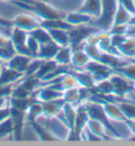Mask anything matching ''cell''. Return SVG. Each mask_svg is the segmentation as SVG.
<instances>
[{"label":"cell","mask_w":135,"mask_h":146,"mask_svg":"<svg viewBox=\"0 0 135 146\" xmlns=\"http://www.w3.org/2000/svg\"><path fill=\"white\" fill-rule=\"evenodd\" d=\"M14 4L22 7V9H26L32 11L37 16L38 18L42 20H52V19H59V18H65L67 13L59 11L58 9L54 7L50 3H47L44 0L40 1H36L34 0L33 3H26V2H20V1H16Z\"/></svg>","instance_id":"obj_1"},{"label":"cell","mask_w":135,"mask_h":146,"mask_svg":"<svg viewBox=\"0 0 135 146\" xmlns=\"http://www.w3.org/2000/svg\"><path fill=\"white\" fill-rule=\"evenodd\" d=\"M95 26L92 23L89 25H82V26L74 27L73 29L69 31V37H70V46L72 49L78 47V46H82L84 47V41L88 38L92 33H94L95 31H97Z\"/></svg>","instance_id":"obj_2"},{"label":"cell","mask_w":135,"mask_h":146,"mask_svg":"<svg viewBox=\"0 0 135 146\" xmlns=\"http://www.w3.org/2000/svg\"><path fill=\"white\" fill-rule=\"evenodd\" d=\"M28 37H29V32L16 28V27H12L11 32H10V39H11L12 44H14L16 52L23 55H28L30 57H33L26 44Z\"/></svg>","instance_id":"obj_3"},{"label":"cell","mask_w":135,"mask_h":146,"mask_svg":"<svg viewBox=\"0 0 135 146\" xmlns=\"http://www.w3.org/2000/svg\"><path fill=\"white\" fill-rule=\"evenodd\" d=\"M102 108L106 113V117L111 124L113 123H124L126 117L121 111L118 103L115 100H101Z\"/></svg>","instance_id":"obj_4"},{"label":"cell","mask_w":135,"mask_h":146,"mask_svg":"<svg viewBox=\"0 0 135 146\" xmlns=\"http://www.w3.org/2000/svg\"><path fill=\"white\" fill-rule=\"evenodd\" d=\"M12 22H13V27L24 30L26 32H31L41 26V20L37 16L26 14V13L16 15L12 19Z\"/></svg>","instance_id":"obj_5"},{"label":"cell","mask_w":135,"mask_h":146,"mask_svg":"<svg viewBox=\"0 0 135 146\" xmlns=\"http://www.w3.org/2000/svg\"><path fill=\"white\" fill-rule=\"evenodd\" d=\"M84 70L91 74V76L94 78L95 83L98 80L109 78L115 72L113 69H111L110 67L98 62V60H90V62L86 66Z\"/></svg>","instance_id":"obj_6"},{"label":"cell","mask_w":135,"mask_h":146,"mask_svg":"<svg viewBox=\"0 0 135 146\" xmlns=\"http://www.w3.org/2000/svg\"><path fill=\"white\" fill-rule=\"evenodd\" d=\"M110 80H111L112 85H113L114 95L116 98H118V99H121L131 88L134 87V85H133L132 82L127 80L126 77H124L118 72H114L110 76Z\"/></svg>","instance_id":"obj_7"},{"label":"cell","mask_w":135,"mask_h":146,"mask_svg":"<svg viewBox=\"0 0 135 146\" xmlns=\"http://www.w3.org/2000/svg\"><path fill=\"white\" fill-rule=\"evenodd\" d=\"M86 129L90 133L98 137L99 139L101 140L105 139V138H114V135H112V132L110 131L108 126L105 123H102L101 121L96 120V119L89 117L87 125H86Z\"/></svg>","instance_id":"obj_8"},{"label":"cell","mask_w":135,"mask_h":146,"mask_svg":"<svg viewBox=\"0 0 135 146\" xmlns=\"http://www.w3.org/2000/svg\"><path fill=\"white\" fill-rule=\"evenodd\" d=\"M23 76H24L23 73L18 72L3 64L2 70L0 72V87L15 85L16 83H19L23 78Z\"/></svg>","instance_id":"obj_9"},{"label":"cell","mask_w":135,"mask_h":146,"mask_svg":"<svg viewBox=\"0 0 135 146\" xmlns=\"http://www.w3.org/2000/svg\"><path fill=\"white\" fill-rule=\"evenodd\" d=\"M35 99L39 102H50L62 98V92L53 88L50 85H42L35 93Z\"/></svg>","instance_id":"obj_10"},{"label":"cell","mask_w":135,"mask_h":146,"mask_svg":"<svg viewBox=\"0 0 135 146\" xmlns=\"http://www.w3.org/2000/svg\"><path fill=\"white\" fill-rule=\"evenodd\" d=\"M77 11L97 19L102 12V0H84Z\"/></svg>","instance_id":"obj_11"},{"label":"cell","mask_w":135,"mask_h":146,"mask_svg":"<svg viewBox=\"0 0 135 146\" xmlns=\"http://www.w3.org/2000/svg\"><path fill=\"white\" fill-rule=\"evenodd\" d=\"M33 57H30L28 55H23L20 53H16V54L12 57L10 60H7V62H4V65H7V67H10L12 69L16 70L20 73H26V68L29 66V64L31 62Z\"/></svg>","instance_id":"obj_12"},{"label":"cell","mask_w":135,"mask_h":146,"mask_svg":"<svg viewBox=\"0 0 135 146\" xmlns=\"http://www.w3.org/2000/svg\"><path fill=\"white\" fill-rule=\"evenodd\" d=\"M63 99H58L50 102H41L42 104V115L45 117H56L61 112V107L63 105Z\"/></svg>","instance_id":"obj_13"},{"label":"cell","mask_w":135,"mask_h":146,"mask_svg":"<svg viewBox=\"0 0 135 146\" xmlns=\"http://www.w3.org/2000/svg\"><path fill=\"white\" fill-rule=\"evenodd\" d=\"M90 60L91 59L89 58L84 49H77V50H73L72 52L70 66L73 70H82L90 62Z\"/></svg>","instance_id":"obj_14"},{"label":"cell","mask_w":135,"mask_h":146,"mask_svg":"<svg viewBox=\"0 0 135 146\" xmlns=\"http://www.w3.org/2000/svg\"><path fill=\"white\" fill-rule=\"evenodd\" d=\"M117 51L124 58L135 60V36L127 35L121 46L117 48Z\"/></svg>","instance_id":"obj_15"},{"label":"cell","mask_w":135,"mask_h":146,"mask_svg":"<svg viewBox=\"0 0 135 146\" xmlns=\"http://www.w3.org/2000/svg\"><path fill=\"white\" fill-rule=\"evenodd\" d=\"M75 117H76V106L73 104H70V103H63V105L61 107V112L58 115V117H60V120L70 129H72L74 127Z\"/></svg>","instance_id":"obj_16"},{"label":"cell","mask_w":135,"mask_h":146,"mask_svg":"<svg viewBox=\"0 0 135 146\" xmlns=\"http://www.w3.org/2000/svg\"><path fill=\"white\" fill-rule=\"evenodd\" d=\"M65 19L73 27L82 26V25H89V23H92V21L94 20L91 16L84 14V13H81V12H79V11L67 13Z\"/></svg>","instance_id":"obj_17"},{"label":"cell","mask_w":135,"mask_h":146,"mask_svg":"<svg viewBox=\"0 0 135 146\" xmlns=\"http://www.w3.org/2000/svg\"><path fill=\"white\" fill-rule=\"evenodd\" d=\"M93 89L97 92V94L105 96V98H107V100L112 99L114 96V88L113 85H112V82L110 80V77L109 78H106V80H101L96 82Z\"/></svg>","instance_id":"obj_18"},{"label":"cell","mask_w":135,"mask_h":146,"mask_svg":"<svg viewBox=\"0 0 135 146\" xmlns=\"http://www.w3.org/2000/svg\"><path fill=\"white\" fill-rule=\"evenodd\" d=\"M58 49V44L54 42L53 40H51L47 44H40V48H39V51L37 53L36 57L41 59H54Z\"/></svg>","instance_id":"obj_19"},{"label":"cell","mask_w":135,"mask_h":146,"mask_svg":"<svg viewBox=\"0 0 135 146\" xmlns=\"http://www.w3.org/2000/svg\"><path fill=\"white\" fill-rule=\"evenodd\" d=\"M132 15L133 14L131 12H129L126 7L117 2L112 25H129Z\"/></svg>","instance_id":"obj_20"},{"label":"cell","mask_w":135,"mask_h":146,"mask_svg":"<svg viewBox=\"0 0 135 146\" xmlns=\"http://www.w3.org/2000/svg\"><path fill=\"white\" fill-rule=\"evenodd\" d=\"M40 115H42V104L38 100H34L26 111V122L31 124Z\"/></svg>","instance_id":"obj_21"},{"label":"cell","mask_w":135,"mask_h":146,"mask_svg":"<svg viewBox=\"0 0 135 146\" xmlns=\"http://www.w3.org/2000/svg\"><path fill=\"white\" fill-rule=\"evenodd\" d=\"M31 126L33 127L34 131L36 132L37 137L41 140V141H58V138L53 133L52 131H50V129L43 125L39 124L37 122H33L31 123Z\"/></svg>","instance_id":"obj_22"},{"label":"cell","mask_w":135,"mask_h":146,"mask_svg":"<svg viewBox=\"0 0 135 146\" xmlns=\"http://www.w3.org/2000/svg\"><path fill=\"white\" fill-rule=\"evenodd\" d=\"M49 32H50L52 40L58 44L59 47L70 46L69 31H67V30H60V29H53V30H49Z\"/></svg>","instance_id":"obj_23"},{"label":"cell","mask_w":135,"mask_h":146,"mask_svg":"<svg viewBox=\"0 0 135 146\" xmlns=\"http://www.w3.org/2000/svg\"><path fill=\"white\" fill-rule=\"evenodd\" d=\"M41 27L45 28L47 30L60 29V30H67V31H70L71 29L74 28L65 18L52 19V20H42L41 21Z\"/></svg>","instance_id":"obj_24"},{"label":"cell","mask_w":135,"mask_h":146,"mask_svg":"<svg viewBox=\"0 0 135 146\" xmlns=\"http://www.w3.org/2000/svg\"><path fill=\"white\" fill-rule=\"evenodd\" d=\"M73 49L71 46H65V47H59L58 51L54 57V60L58 65H66L70 66L71 62V56H72Z\"/></svg>","instance_id":"obj_25"},{"label":"cell","mask_w":135,"mask_h":146,"mask_svg":"<svg viewBox=\"0 0 135 146\" xmlns=\"http://www.w3.org/2000/svg\"><path fill=\"white\" fill-rule=\"evenodd\" d=\"M115 101L118 103L126 120H135V103L127 100L118 99L115 96Z\"/></svg>","instance_id":"obj_26"},{"label":"cell","mask_w":135,"mask_h":146,"mask_svg":"<svg viewBox=\"0 0 135 146\" xmlns=\"http://www.w3.org/2000/svg\"><path fill=\"white\" fill-rule=\"evenodd\" d=\"M58 67V64L55 62L54 59H43V62L41 64L39 70L37 71V73L34 75V76L40 78L41 80L45 78V77L54 71L56 68Z\"/></svg>","instance_id":"obj_27"},{"label":"cell","mask_w":135,"mask_h":146,"mask_svg":"<svg viewBox=\"0 0 135 146\" xmlns=\"http://www.w3.org/2000/svg\"><path fill=\"white\" fill-rule=\"evenodd\" d=\"M59 83L61 84L63 90H67V89H72V88H77L79 87V82L77 80L76 76L74 75V73L72 71H69V72L65 73L58 77Z\"/></svg>","instance_id":"obj_28"},{"label":"cell","mask_w":135,"mask_h":146,"mask_svg":"<svg viewBox=\"0 0 135 146\" xmlns=\"http://www.w3.org/2000/svg\"><path fill=\"white\" fill-rule=\"evenodd\" d=\"M29 34L33 37L34 39H36L39 44H47V42H49V41L52 40L49 30H47L45 28H43V27H41V26L39 27V28H37V29L29 32Z\"/></svg>","instance_id":"obj_29"},{"label":"cell","mask_w":135,"mask_h":146,"mask_svg":"<svg viewBox=\"0 0 135 146\" xmlns=\"http://www.w3.org/2000/svg\"><path fill=\"white\" fill-rule=\"evenodd\" d=\"M79 87L77 88H72V89H67L62 92V99L66 103H70L73 104L75 106H77L78 104H81L80 100V94H79Z\"/></svg>","instance_id":"obj_30"},{"label":"cell","mask_w":135,"mask_h":146,"mask_svg":"<svg viewBox=\"0 0 135 146\" xmlns=\"http://www.w3.org/2000/svg\"><path fill=\"white\" fill-rule=\"evenodd\" d=\"M115 72H118L121 74L124 77H126L127 80L132 82L134 84L135 82V62H128L127 64H124V66H121V68H118L115 70Z\"/></svg>","instance_id":"obj_31"},{"label":"cell","mask_w":135,"mask_h":146,"mask_svg":"<svg viewBox=\"0 0 135 146\" xmlns=\"http://www.w3.org/2000/svg\"><path fill=\"white\" fill-rule=\"evenodd\" d=\"M16 53H17V52H16V49H15L14 44H12L11 39H10V41H9L5 46L0 47V60L4 64V62H7V60H10Z\"/></svg>","instance_id":"obj_32"},{"label":"cell","mask_w":135,"mask_h":146,"mask_svg":"<svg viewBox=\"0 0 135 146\" xmlns=\"http://www.w3.org/2000/svg\"><path fill=\"white\" fill-rule=\"evenodd\" d=\"M82 49L87 53V55H88L89 58L91 60H99L100 56H101V53L103 52L97 44H87V42H84Z\"/></svg>","instance_id":"obj_33"},{"label":"cell","mask_w":135,"mask_h":146,"mask_svg":"<svg viewBox=\"0 0 135 146\" xmlns=\"http://www.w3.org/2000/svg\"><path fill=\"white\" fill-rule=\"evenodd\" d=\"M14 132V126L11 117H9L4 122L0 123V139L1 138H7L9 135H12Z\"/></svg>","instance_id":"obj_34"},{"label":"cell","mask_w":135,"mask_h":146,"mask_svg":"<svg viewBox=\"0 0 135 146\" xmlns=\"http://www.w3.org/2000/svg\"><path fill=\"white\" fill-rule=\"evenodd\" d=\"M43 62V59L38 58V57H33L31 62L29 64V66L26 68V71L24 73V76H32V75H35L37 73V71L39 70L41 64Z\"/></svg>","instance_id":"obj_35"},{"label":"cell","mask_w":135,"mask_h":146,"mask_svg":"<svg viewBox=\"0 0 135 146\" xmlns=\"http://www.w3.org/2000/svg\"><path fill=\"white\" fill-rule=\"evenodd\" d=\"M26 48H28L29 52L31 53V55H32L33 57H36L37 53L39 51V48H40V44H38V41H37L36 39H34L33 37L29 34V37H28V39H26Z\"/></svg>","instance_id":"obj_36"},{"label":"cell","mask_w":135,"mask_h":146,"mask_svg":"<svg viewBox=\"0 0 135 146\" xmlns=\"http://www.w3.org/2000/svg\"><path fill=\"white\" fill-rule=\"evenodd\" d=\"M129 25H112L108 30L111 35H128Z\"/></svg>","instance_id":"obj_37"},{"label":"cell","mask_w":135,"mask_h":146,"mask_svg":"<svg viewBox=\"0 0 135 146\" xmlns=\"http://www.w3.org/2000/svg\"><path fill=\"white\" fill-rule=\"evenodd\" d=\"M117 2L124 7L129 12H131L132 14H135V5L134 0H117Z\"/></svg>","instance_id":"obj_38"},{"label":"cell","mask_w":135,"mask_h":146,"mask_svg":"<svg viewBox=\"0 0 135 146\" xmlns=\"http://www.w3.org/2000/svg\"><path fill=\"white\" fill-rule=\"evenodd\" d=\"M10 117H11V106L10 105L0 108V123L7 120Z\"/></svg>","instance_id":"obj_39"},{"label":"cell","mask_w":135,"mask_h":146,"mask_svg":"<svg viewBox=\"0 0 135 146\" xmlns=\"http://www.w3.org/2000/svg\"><path fill=\"white\" fill-rule=\"evenodd\" d=\"M12 27H13V22H12V19L9 20V19H5L3 17L0 16V28L1 29H5V30H11Z\"/></svg>","instance_id":"obj_40"},{"label":"cell","mask_w":135,"mask_h":146,"mask_svg":"<svg viewBox=\"0 0 135 146\" xmlns=\"http://www.w3.org/2000/svg\"><path fill=\"white\" fill-rule=\"evenodd\" d=\"M10 41V36H7V34H3L0 32V47H3Z\"/></svg>","instance_id":"obj_41"},{"label":"cell","mask_w":135,"mask_h":146,"mask_svg":"<svg viewBox=\"0 0 135 146\" xmlns=\"http://www.w3.org/2000/svg\"><path fill=\"white\" fill-rule=\"evenodd\" d=\"M10 105V98H0V108Z\"/></svg>","instance_id":"obj_42"},{"label":"cell","mask_w":135,"mask_h":146,"mask_svg":"<svg viewBox=\"0 0 135 146\" xmlns=\"http://www.w3.org/2000/svg\"><path fill=\"white\" fill-rule=\"evenodd\" d=\"M7 1H10V2H12V3H14V2H16V1H20V2H26V3H33L34 0H7Z\"/></svg>","instance_id":"obj_43"},{"label":"cell","mask_w":135,"mask_h":146,"mask_svg":"<svg viewBox=\"0 0 135 146\" xmlns=\"http://www.w3.org/2000/svg\"><path fill=\"white\" fill-rule=\"evenodd\" d=\"M129 26L134 27V28H135V14H133V15H132L131 20H130V22H129Z\"/></svg>","instance_id":"obj_44"},{"label":"cell","mask_w":135,"mask_h":146,"mask_svg":"<svg viewBox=\"0 0 135 146\" xmlns=\"http://www.w3.org/2000/svg\"><path fill=\"white\" fill-rule=\"evenodd\" d=\"M2 67H3V62L0 60V72H1V70H2Z\"/></svg>","instance_id":"obj_45"},{"label":"cell","mask_w":135,"mask_h":146,"mask_svg":"<svg viewBox=\"0 0 135 146\" xmlns=\"http://www.w3.org/2000/svg\"><path fill=\"white\" fill-rule=\"evenodd\" d=\"M133 85H134V88H135V82H134V84H133Z\"/></svg>","instance_id":"obj_46"},{"label":"cell","mask_w":135,"mask_h":146,"mask_svg":"<svg viewBox=\"0 0 135 146\" xmlns=\"http://www.w3.org/2000/svg\"><path fill=\"white\" fill-rule=\"evenodd\" d=\"M134 5H135V0H134Z\"/></svg>","instance_id":"obj_47"},{"label":"cell","mask_w":135,"mask_h":146,"mask_svg":"<svg viewBox=\"0 0 135 146\" xmlns=\"http://www.w3.org/2000/svg\"><path fill=\"white\" fill-rule=\"evenodd\" d=\"M44 1H47V0H44Z\"/></svg>","instance_id":"obj_48"}]
</instances>
